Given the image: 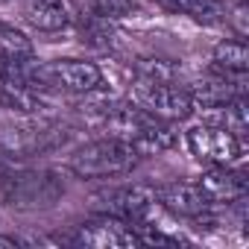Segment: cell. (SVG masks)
I'll use <instances>...</instances> for the list:
<instances>
[{
	"label": "cell",
	"mask_w": 249,
	"mask_h": 249,
	"mask_svg": "<svg viewBox=\"0 0 249 249\" xmlns=\"http://www.w3.org/2000/svg\"><path fill=\"white\" fill-rule=\"evenodd\" d=\"M65 194V185L47 170H18L0 176V199L12 208H47Z\"/></svg>",
	"instance_id": "5"
},
{
	"label": "cell",
	"mask_w": 249,
	"mask_h": 249,
	"mask_svg": "<svg viewBox=\"0 0 249 249\" xmlns=\"http://www.w3.org/2000/svg\"><path fill=\"white\" fill-rule=\"evenodd\" d=\"M246 94V85H243V73H223V71H214L211 76L199 79L194 88H191V97H194V106L199 103L202 108H220L237 97Z\"/></svg>",
	"instance_id": "10"
},
{
	"label": "cell",
	"mask_w": 249,
	"mask_h": 249,
	"mask_svg": "<svg viewBox=\"0 0 249 249\" xmlns=\"http://www.w3.org/2000/svg\"><path fill=\"white\" fill-rule=\"evenodd\" d=\"M188 150L196 161L208 167H231L243 156V144L220 123H196L185 132Z\"/></svg>",
	"instance_id": "7"
},
{
	"label": "cell",
	"mask_w": 249,
	"mask_h": 249,
	"mask_svg": "<svg viewBox=\"0 0 249 249\" xmlns=\"http://www.w3.org/2000/svg\"><path fill=\"white\" fill-rule=\"evenodd\" d=\"M138 161H141V156H138V150L132 144L106 135L100 141H91V144L79 147L68 159V167L79 179H106V176L129 173Z\"/></svg>",
	"instance_id": "2"
},
{
	"label": "cell",
	"mask_w": 249,
	"mask_h": 249,
	"mask_svg": "<svg viewBox=\"0 0 249 249\" xmlns=\"http://www.w3.org/2000/svg\"><path fill=\"white\" fill-rule=\"evenodd\" d=\"M24 18L30 27H36L41 33H59V30L71 27V21H73L68 0H27Z\"/></svg>",
	"instance_id": "12"
},
{
	"label": "cell",
	"mask_w": 249,
	"mask_h": 249,
	"mask_svg": "<svg viewBox=\"0 0 249 249\" xmlns=\"http://www.w3.org/2000/svg\"><path fill=\"white\" fill-rule=\"evenodd\" d=\"M214 71H223V73H246L249 71V47L246 41L240 38H226L214 47Z\"/></svg>",
	"instance_id": "13"
},
{
	"label": "cell",
	"mask_w": 249,
	"mask_h": 249,
	"mask_svg": "<svg viewBox=\"0 0 249 249\" xmlns=\"http://www.w3.org/2000/svg\"><path fill=\"white\" fill-rule=\"evenodd\" d=\"M100 123L108 138H120L138 150V156H156L164 153L176 144V132L170 129V123L141 111L138 106L126 103H108V108L100 111Z\"/></svg>",
	"instance_id": "1"
},
{
	"label": "cell",
	"mask_w": 249,
	"mask_h": 249,
	"mask_svg": "<svg viewBox=\"0 0 249 249\" xmlns=\"http://www.w3.org/2000/svg\"><path fill=\"white\" fill-rule=\"evenodd\" d=\"M68 141L59 123L36 114H24L18 120H9L0 126V150L9 156H38L62 147Z\"/></svg>",
	"instance_id": "4"
},
{
	"label": "cell",
	"mask_w": 249,
	"mask_h": 249,
	"mask_svg": "<svg viewBox=\"0 0 249 249\" xmlns=\"http://www.w3.org/2000/svg\"><path fill=\"white\" fill-rule=\"evenodd\" d=\"M135 76L138 79H153V82H173V65H167L161 59H138Z\"/></svg>",
	"instance_id": "17"
},
{
	"label": "cell",
	"mask_w": 249,
	"mask_h": 249,
	"mask_svg": "<svg viewBox=\"0 0 249 249\" xmlns=\"http://www.w3.org/2000/svg\"><path fill=\"white\" fill-rule=\"evenodd\" d=\"M76 243L82 246H94V249H132L141 243L138 231L114 214H97L91 220H85L76 229Z\"/></svg>",
	"instance_id": "8"
},
{
	"label": "cell",
	"mask_w": 249,
	"mask_h": 249,
	"mask_svg": "<svg viewBox=\"0 0 249 249\" xmlns=\"http://www.w3.org/2000/svg\"><path fill=\"white\" fill-rule=\"evenodd\" d=\"M129 103L138 106L141 111L164 120V123H176V120H188L194 114V97L185 88H176L173 82H153V79H138L129 91Z\"/></svg>",
	"instance_id": "6"
},
{
	"label": "cell",
	"mask_w": 249,
	"mask_h": 249,
	"mask_svg": "<svg viewBox=\"0 0 249 249\" xmlns=\"http://www.w3.org/2000/svg\"><path fill=\"white\" fill-rule=\"evenodd\" d=\"M30 82L41 91H65V94H94L103 88V71L94 62L82 59H53L33 62Z\"/></svg>",
	"instance_id": "3"
},
{
	"label": "cell",
	"mask_w": 249,
	"mask_h": 249,
	"mask_svg": "<svg viewBox=\"0 0 249 249\" xmlns=\"http://www.w3.org/2000/svg\"><path fill=\"white\" fill-rule=\"evenodd\" d=\"M88 9H91L94 18L120 21L135 9V0H88Z\"/></svg>",
	"instance_id": "16"
},
{
	"label": "cell",
	"mask_w": 249,
	"mask_h": 249,
	"mask_svg": "<svg viewBox=\"0 0 249 249\" xmlns=\"http://www.w3.org/2000/svg\"><path fill=\"white\" fill-rule=\"evenodd\" d=\"M161 3L173 12H182L199 24H223L226 21V6L220 0H161Z\"/></svg>",
	"instance_id": "14"
},
{
	"label": "cell",
	"mask_w": 249,
	"mask_h": 249,
	"mask_svg": "<svg viewBox=\"0 0 249 249\" xmlns=\"http://www.w3.org/2000/svg\"><path fill=\"white\" fill-rule=\"evenodd\" d=\"M196 185L211 205H229V202H240L246 196V179L240 173H234L231 167H211L202 173V179Z\"/></svg>",
	"instance_id": "11"
},
{
	"label": "cell",
	"mask_w": 249,
	"mask_h": 249,
	"mask_svg": "<svg viewBox=\"0 0 249 249\" xmlns=\"http://www.w3.org/2000/svg\"><path fill=\"white\" fill-rule=\"evenodd\" d=\"M156 194V205H161L164 211L185 217V220H202L211 214V202L205 199V194L199 191V185H188V182H170L161 185Z\"/></svg>",
	"instance_id": "9"
},
{
	"label": "cell",
	"mask_w": 249,
	"mask_h": 249,
	"mask_svg": "<svg viewBox=\"0 0 249 249\" xmlns=\"http://www.w3.org/2000/svg\"><path fill=\"white\" fill-rule=\"evenodd\" d=\"M24 59H33V44L30 38L0 21V65H9V62H24Z\"/></svg>",
	"instance_id": "15"
}]
</instances>
